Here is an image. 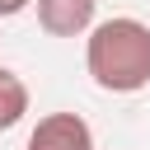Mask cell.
I'll list each match as a JSON object with an SVG mask.
<instances>
[{
	"instance_id": "obj_1",
	"label": "cell",
	"mask_w": 150,
	"mask_h": 150,
	"mask_svg": "<svg viewBox=\"0 0 150 150\" xmlns=\"http://www.w3.org/2000/svg\"><path fill=\"white\" fill-rule=\"evenodd\" d=\"M84 70L103 94H141L150 84V23L117 14L84 38Z\"/></svg>"
},
{
	"instance_id": "obj_2",
	"label": "cell",
	"mask_w": 150,
	"mask_h": 150,
	"mask_svg": "<svg viewBox=\"0 0 150 150\" xmlns=\"http://www.w3.org/2000/svg\"><path fill=\"white\" fill-rule=\"evenodd\" d=\"M23 150H94V127L80 112H47L28 131Z\"/></svg>"
},
{
	"instance_id": "obj_3",
	"label": "cell",
	"mask_w": 150,
	"mask_h": 150,
	"mask_svg": "<svg viewBox=\"0 0 150 150\" xmlns=\"http://www.w3.org/2000/svg\"><path fill=\"white\" fill-rule=\"evenodd\" d=\"M33 9L47 38H89L98 23V0H33Z\"/></svg>"
},
{
	"instance_id": "obj_4",
	"label": "cell",
	"mask_w": 150,
	"mask_h": 150,
	"mask_svg": "<svg viewBox=\"0 0 150 150\" xmlns=\"http://www.w3.org/2000/svg\"><path fill=\"white\" fill-rule=\"evenodd\" d=\"M23 112H28V84H23L9 66H0V131L19 127Z\"/></svg>"
},
{
	"instance_id": "obj_5",
	"label": "cell",
	"mask_w": 150,
	"mask_h": 150,
	"mask_svg": "<svg viewBox=\"0 0 150 150\" xmlns=\"http://www.w3.org/2000/svg\"><path fill=\"white\" fill-rule=\"evenodd\" d=\"M33 0H0V19H14V14H23Z\"/></svg>"
}]
</instances>
